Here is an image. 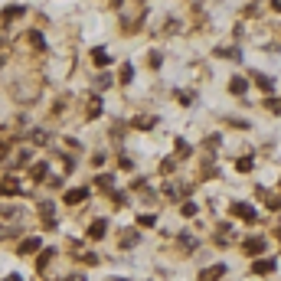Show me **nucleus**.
I'll return each mask as SVG.
<instances>
[{
	"label": "nucleus",
	"instance_id": "1a4fd4ad",
	"mask_svg": "<svg viewBox=\"0 0 281 281\" xmlns=\"http://www.w3.org/2000/svg\"><path fill=\"white\" fill-rule=\"evenodd\" d=\"M17 17H23V7L13 4V7H7V10H4V20H7V23H10V20H17Z\"/></svg>",
	"mask_w": 281,
	"mask_h": 281
},
{
	"label": "nucleus",
	"instance_id": "ddd939ff",
	"mask_svg": "<svg viewBox=\"0 0 281 281\" xmlns=\"http://www.w3.org/2000/svg\"><path fill=\"white\" fill-rule=\"evenodd\" d=\"M63 167H66V174H72V170H75V157H66Z\"/></svg>",
	"mask_w": 281,
	"mask_h": 281
},
{
	"label": "nucleus",
	"instance_id": "f8f14e48",
	"mask_svg": "<svg viewBox=\"0 0 281 281\" xmlns=\"http://www.w3.org/2000/svg\"><path fill=\"white\" fill-rule=\"evenodd\" d=\"M131 75H134V69H131V66H125V69H121V82L128 85V82H131Z\"/></svg>",
	"mask_w": 281,
	"mask_h": 281
},
{
	"label": "nucleus",
	"instance_id": "7ed1b4c3",
	"mask_svg": "<svg viewBox=\"0 0 281 281\" xmlns=\"http://www.w3.org/2000/svg\"><path fill=\"white\" fill-rule=\"evenodd\" d=\"M23 193V187H20V180H13V177H7V180H0V196H17Z\"/></svg>",
	"mask_w": 281,
	"mask_h": 281
},
{
	"label": "nucleus",
	"instance_id": "6e6552de",
	"mask_svg": "<svg viewBox=\"0 0 281 281\" xmlns=\"http://www.w3.org/2000/svg\"><path fill=\"white\" fill-rule=\"evenodd\" d=\"M222 271H226V265H216V268H209V271H203V275H200V281H216L219 275H222Z\"/></svg>",
	"mask_w": 281,
	"mask_h": 281
},
{
	"label": "nucleus",
	"instance_id": "f257e3e1",
	"mask_svg": "<svg viewBox=\"0 0 281 281\" xmlns=\"http://www.w3.org/2000/svg\"><path fill=\"white\" fill-rule=\"evenodd\" d=\"M33 252H43V239L39 236H26L23 242L17 245V255H33Z\"/></svg>",
	"mask_w": 281,
	"mask_h": 281
},
{
	"label": "nucleus",
	"instance_id": "423d86ee",
	"mask_svg": "<svg viewBox=\"0 0 281 281\" xmlns=\"http://www.w3.org/2000/svg\"><path fill=\"white\" fill-rule=\"evenodd\" d=\"M46 174H49V163H33V170H30V177H33V180H46Z\"/></svg>",
	"mask_w": 281,
	"mask_h": 281
},
{
	"label": "nucleus",
	"instance_id": "dca6fc26",
	"mask_svg": "<svg viewBox=\"0 0 281 281\" xmlns=\"http://www.w3.org/2000/svg\"><path fill=\"white\" fill-rule=\"evenodd\" d=\"M4 281H23V278H20V275H17V271H10V275H7Z\"/></svg>",
	"mask_w": 281,
	"mask_h": 281
},
{
	"label": "nucleus",
	"instance_id": "0eeeda50",
	"mask_svg": "<svg viewBox=\"0 0 281 281\" xmlns=\"http://www.w3.org/2000/svg\"><path fill=\"white\" fill-rule=\"evenodd\" d=\"M20 206H0V219H7V222H10V219H20Z\"/></svg>",
	"mask_w": 281,
	"mask_h": 281
},
{
	"label": "nucleus",
	"instance_id": "9b49d317",
	"mask_svg": "<svg viewBox=\"0 0 281 281\" xmlns=\"http://www.w3.org/2000/svg\"><path fill=\"white\" fill-rule=\"evenodd\" d=\"M236 212H239V216H245V219H249V216H255V209H249L245 203H236Z\"/></svg>",
	"mask_w": 281,
	"mask_h": 281
},
{
	"label": "nucleus",
	"instance_id": "f03ea898",
	"mask_svg": "<svg viewBox=\"0 0 281 281\" xmlns=\"http://www.w3.org/2000/svg\"><path fill=\"white\" fill-rule=\"evenodd\" d=\"M52 258H56V249H52V245H46V249L36 255V271H39V275H43V271L49 268V262H52Z\"/></svg>",
	"mask_w": 281,
	"mask_h": 281
},
{
	"label": "nucleus",
	"instance_id": "4468645a",
	"mask_svg": "<svg viewBox=\"0 0 281 281\" xmlns=\"http://www.w3.org/2000/svg\"><path fill=\"white\" fill-rule=\"evenodd\" d=\"M63 187V177H49V190H59Z\"/></svg>",
	"mask_w": 281,
	"mask_h": 281
},
{
	"label": "nucleus",
	"instance_id": "2eb2a0df",
	"mask_svg": "<svg viewBox=\"0 0 281 281\" xmlns=\"http://www.w3.org/2000/svg\"><path fill=\"white\" fill-rule=\"evenodd\" d=\"M7 154H10V147H7V144L0 141V163H4V157H7Z\"/></svg>",
	"mask_w": 281,
	"mask_h": 281
},
{
	"label": "nucleus",
	"instance_id": "39448f33",
	"mask_svg": "<svg viewBox=\"0 0 281 281\" xmlns=\"http://www.w3.org/2000/svg\"><path fill=\"white\" fill-rule=\"evenodd\" d=\"M105 232H108V222H105V219H95V222L88 226V239H92V242H98Z\"/></svg>",
	"mask_w": 281,
	"mask_h": 281
},
{
	"label": "nucleus",
	"instance_id": "9d476101",
	"mask_svg": "<svg viewBox=\"0 0 281 281\" xmlns=\"http://www.w3.org/2000/svg\"><path fill=\"white\" fill-rule=\"evenodd\" d=\"M92 63H95V66H108V52H105V49H95V52H92Z\"/></svg>",
	"mask_w": 281,
	"mask_h": 281
},
{
	"label": "nucleus",
	"instance_id": "f3484780",
	"mask_svg": "<svg viewBox=\"0 0 281 281\" xmlns=\"http://www.w3.org/2000/svg\"><path fill=\"white\" fill-rule=\"evenodd\" d=\"M111 281H128V278H111Z\"/></svg>",
	"mask_w": 281,
	"mask_h": 281
},
{
	"label": "nucleus",
	"instance_id": "20e7f679",
	"mask_svg": "<svg viewBox=\"0 0 281 281\" xmlns=\"http://www.w3.org/2000/svg\"><path fill=\"white\" fill-rule=\"evenodd\" d=\"M69 206H75V203H82V200H88V187H75V190H66V196H63Z\"/></svg>",
	"mask_w": 281,
	"mask_h": 281
}]
</instances>
